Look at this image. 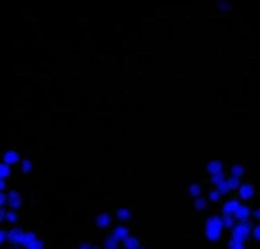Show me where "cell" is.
Returning a JSON list of instances; mask_svg holds the SVG:
<instances>
[{"mask_svg": "<svg viewBox=\"0 0 260 249\" xmlns=\"http://www.w3.org/2000/svg\"><path fill=\"white\" fill-rule=\"evenodd\" d=\"M7 206V192H0V208Z\"/></svg>", "mask_w": 260, "mask_h": 249, "instance_id": "28", "label": "cell"}, {"mask_svg": "<svg viewBox=\"0 0 260 249\" xmlns=\"http://www.w3.org/2000/svg\"><path fill=\"white\" fill-rule=\"evenodd\" d=\"M187 195L192 197V199H194V197H201L203 195V185H201V183H189V185H187Z\"/></svg>", "mask_w": 260, "mask_h": 249, "instance_id": "19", "label": "cell"}, {"mask_svg": "<svg viewBox=\"0 0 260 249\" xmlns=\"http://www.w3.org/2000/svg\"><path fill=\"white\" fill-rule=\"evenodd\" d=\"M206 195H208V199H210V204H217V201H221V197H224V192H221L219 188H215V185H212L210 190L206 192Z\"/></svg>", "mask_w": 260, "mask_h": 249, "instance_id": "16", "label": "cell"}, {"mask_svg": "<svg viewBox=\"0 0 260 249\" xmlns=\"http://www.w3.org/2000/svg\"><path fill=\"white\" fill-rule=\"evenodd\" d=\"M208 204H210V199H208V195H201V197H194V210H206Z\"/></svg>", "mask_w": 260, "mask_h": 249, "instance_id": "17", "label": "cell"}, {"mask_svg": "<svg viewBox=\"0 0 260 249\" xmlns=\"http://www.w3.org/2000/svg\"><path fill=\"white\" fill-rule=\"evenodd\" d=\"M5 242H7V229H3V227H0V247H3Z\"/></svg>", "mask_w": 260, "mask_h": 249, "instance_id": "26", "label": "cell"}, {"mask_svg": "<svg viewBox=\"0 0 260 249\" xmlns=\"http://www.w3.org/2000/svg\"><path fill=\"white\" fill-rule=\"evenodd\" d=\"M101 247H103V249H121V247H123V242L119 240V238L114 236L112 231H110L108 236L103 238V242H101Z\"/></svg>", "mask_w": 260, "mask_h": 249, "instance_id": "8", "label": "cell"}, {"mask_svg": "<svg viewBox=\"0 0 260 249\" xmlns=\"http://www.w3.org/2000/svg\"><path fill=\"white\" fill-rule=\"evenodd\" d=\"M231 236H238V238H251L253 236V224H251V220H238L235 222V227L231 229Z\"/></svg>", "mask_w": 260, "mask_h": 249, "instance_id": "2", "label": "cell"}, {"mask_svg": "<svg viewBox=\"0 0 260 249\" xmlns=\"http://www.w3.org/2000/svg\"><path fill=\"white\" fill-rule=\"evenodd\" d=\"M27 233H30V231H25V229L12 224V227L7 229V242H9V245H23V240L27 238Z\"/></svg>", "mask_w": 260, "mask_h": 249, "instance_id": "3", "label": "cell"}, {"mask_svg": "<svg viewBox=\"0 0 260 249\" xmlns=\"http://www.w3.org/2000/svg\"><path fill=\"white\" fill-rule=\"evenodd\" d=\"M221 220H224V227L226 229H233L235 222H238V217H235V215H221Z\"/></svg>", "mask_w": 260, "mask_h": 249, "instance_id": "23", "label": "cell"}, {"mask_svg": "<svg viewBox=\"0 0 260 249\" xmlns=\"http://www.w3.org/2000/svg\"><path fill=\"white\" fill-rule=\"evenodd\" d=\"M3 160H5L7 165H12V167H16V165L23 160V155L18 153L16 149H7V151H3Z\"/></svg>", "mask_w": 260, "mask_h": 249, "instance_id": "9", "label": "cell"}, {"mask_svg": "<svg viewBox=\"0 0 260 249\" xmlns=\"http://www.w3.org/2000/svg\"><path fill=\"white\" fill-rule=\"evenodd\" d=\"M206 172H208V176H215V174H226V165L221 163V160H210V163L206 165Z\"/></svg>", "mask_w": 260, "mask_h": 249, "instance_id": "10", "label": "cell"}, {"mask_svg": "<svg viewBox=\"0 0 260 249\" xmlns=\"http://www.w3.org/2000/svg\"><path fill=\"white\" fill-rule=\"evenodd\" d=\"M251 215H253V210L249 208V206L244 204V201L238 206V210H235V217H238V220H249V217H251Z\"/></svg>", "mask_w": 260, "mask_h": 249, "instance_id": "15", "label": "cell"}, {"mask_svg": "<svg viewBox=\"0 0 260 249\" xmlns=\"http://www.w3.org/2000/svg\"><path fill=\"white\" fill-rule=\"evenodd\" d=\"M0 192H7V178H0Z\"/></svg>", "mask_w": 260, "mask_h": 249, "instance_id": "29", "label": "cell"}, {"mask_svg": "<svg viewBox=\"0 0 260 249\" xmlns=\"http://www.w3.org/2000/svg\"><path fill=\"white\" fill-rule=\"evenodd\" d=\"M142 249H146V247H142Z\"/></svg>", "mask_w": 260, "mask_h": 249, "instance_id": "32", "label": "cell"}, {"mask_svg": "<svg viewBox=\"0 0 260 249\" xmlns=\"http://www.w3.org/2000/svg\"><path fill=\"white\" fill-rule=\"evenodd\" d=\"M253 238L260 242V222L258 224H253Z\"/></svg>", "mask_w": 260, "mask_h": 249, "instance_id": "27", "label": "cell"}, {"mask_svg": "<svg viewBox=\"0 0 260 249\" xmlns=\"http://www.w3.org/2000/svg\"><path fill=\"white\" fill-rule=\"evenodd\" d=\"M242 204V199H226L224 206H221V215H235V210H238V206Z\"/></svg>", "mask_w": 260, "mask_h": 249, "instance_id": "12", "label": "cell"}, {"mask_svg": "<svg viewBox=\"0 0 260 249\" xmlns=\"http://www.w3.org/2000/svg\"><path fill=\"white\" fill-rule=\"evenodd\" d=\"M142 247H144L142 238H139V236H133V233H130L126 240H123V249H142Z\"/></svg>", "mask_w": 260, "mask_h": 249, "instance_id": "14", "label": "cell"}, {"mask_svg": "<svg viewBox=\"0 0 260 249\" xmlns=\"http://www.w3.org/2000/svg\"><path fill=\"white\" fill-rule=\"evenodd\" d=\"M114 222H117V220H114V215L108 213V210H101V213L94 217V224L101 229V231H108V229H112Z\"/></svg>", "mask_w": 260, "mask_h": 249, "instance_id": "4", "label": "cell"}, {"mask_svg": "<svg viewBox=\"0 0 260 249\" xmlns=\"http://www.w3.org/2000/svg\"><path fill=\"white\" fill-rule=\"evenodd\" d=\"M5 222L7 224H18V210L7 206V210H5Z\"/></svg>", "mask_w": 260, "mask_h": 249, "instance_id": "18", "label": "cell"}, {"mask_svg": "<svg viewBox=\"0 0 260 249\" xmlns=\"http://www.w3.org/2000/svg\"><path fill=\"white\" fill-rule=\"evenodd\" d=\"M23 249H46V242L37 233H27V238L23 240Z\"/></svg>", "mask_w": 260, "mask_h": 249, "instance_id": "5", "label": "cell"}, {"mask_svg": "<svg viewBox=\"0 0 260 249\" xmlns=\"http://www.w3.org/2000/svg\"><path fill=\"white\" fill-rule=\"evenodd\" d=\"M247 245V240L244 238H238V236H231L229 238V249H244Z\"/></svg>", "mask_w": 260, "mask_h": 249, "instance_id": "20", "label": "cell"}, {"mask_svg": "<svg viewBox=\"0 0 260 249\" xmlns=\"http://www.w3.org/2000/svg\"><path fill=\"white\" fill-rule=\"evenodd\" d=\"M253 217H256L258 222H260V208H256V210H253Z\"/></svg>", "mask_w": 260, "mask_h": 249, "instance_id": "30", "label": "cell"}, {"mask_svg": "<svg viewBox=\"0 0 260 249\" xmlns=\"http://www.w3.org/2000/svg\"><path fill=\"white\" fill-rule=\"evenodd\" d=\"M32 167H35V163H32L30 158H23L21 163H18V169H21L23 174H30V172H32Z\"/></svg>", "mask_w": 260, "mask_h": 249, "instance_id": "22", "label": "cell"}, {"mask_svg": "<svg viewBox=\"0 0 260 249\" xmlns=\"http://www.w3.org/2000/svg\"><path fill=\"white\" fill-rule=\"evenodd\" d=\"M224 220H221V215H210V217L206 220V227H203V231H206V238L210 242H217L221 238V233H224Z\"/></svg>", "mask_w": 260, "mask_h": 249, "instance_id": "1", "label": "cell"}, {"mask_svg": "<svg viewBox=\"0 0 260 249\" xmlns=\"http://www.w3.org/2000/svg\"><path fill=\"white\" fill-rule=\"evenodd\" d=\"M229 174H231V176L242 178V176H244V167H242V165H233V167L229 169Z\"/></svg>", "mask_w": 260, "mask_h": 249, "instance_id": "24", "label": "cell"}, {"mask_svg": "<svg viewBox=\"0 0 260 249\" xmlns=\"http://www.w3.org/2000/svg\"><path fill=\"white\" fill-rule=\"evenodd\" d=\"M78 249H103L101 245H94V242H80L78 245Z\"/></svg>", "mask_w": 260, "mask_h": 249, "instance_id": "25", "label": "cell"}, {"mask_svg": "<svg viewBox=\"0 0 260 249\" xmlns=\"http://www.w3.org/2000/svg\"><path fill=\"white\" fill-rule=\"evenodd\" d=\"M256 195V188L251 185V183H240V188H238V197L242 201H247V199H251V197Z\"/></svg>", "mask_w": 260, "mask_h": 249, "instance_id": "11", "label": "cell"}, {"mask_svg": "<svg viewBox=\"0 0 260 249\" xmlns=\"http://www.w3.org/2000/svg\"><path fill=\"white\" fill-rule=\"evenodd\" d=\"M9 249H23V245H9Z\"/></svg>", "mask_w": 260, "mask_h": 249, "instance_id": "31", "label": "cell"}, {"mask_svg": "<svg viewBox=\"0 0 260 249\" xmlns=\"http://www.w3.org/2000/svg\"><path fill=\"white\" fill-rule=\"evenodd\" d=\"M114 220H117V222H126V224H130V220H133V210L126 208V206H121V208L114 210Z\"/></svg>", "mask_w": 260, "mask_h": 249, "instance_id": "13", "label": "cell"}, {"mask_svg": "<svg viewBox=\"0 0 260 249\" xmlns=\"http://www.w3.org/2000/svg\"><path fill=\"white\" fill-rule=\"evenodd\" d=\"M12 172H14L12 165H7L5 160H0V178H9L12 176Z\"/></svg>", "mask_w": 260, "mask_h": 249, "instance_id": "21", "label": "cell"}, {"mask_svg": "<svg viewBox=\"0 0 260 249\" xmlns=\"http://www.w3.org/2000/svg\"><path fill=\"white\" fill-rule=\"evenodd\" d=\"M7 206L9 208H23V197L18 190H7Z\"/></svg>", "mask_w": 260, "mask_h": 249, "instance_id": "6", "label": "cell"}, {"mask_svg": "<svg viewBox=\"0 0 260 249\" xmlns=\"http://www.w3.org/2000/svg\"><path fill=\"white\" fill-rule=\"evenodd\" d=\"M110 231H112L114 236H117L121 242H123V240H126V238L130 236V227H128L126 222H114V227L110 229Z\"/></svg>", "mask_w": 260, "mask_h": 249, "instance_id": "7", "label": "cell"}]
</instances>
